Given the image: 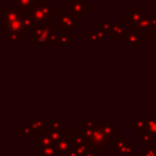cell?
<instances>
[{
    "label": "cell",
    "mask_w": 156,
    "mask_h": 156,
    "mask_svg": "<svg viewBox=\"0 0 156 156\" xmlns=\"http://www.w3.org/2000/svg\"><path fill=\"white\" fill-rule=\"evenodd\" d=\"M146 13V9L143 6H132L128 9L127 12H124L123 16V22L126 24H128V27L132 28H136L138 24L140 23V21L143 20L144 15Z\"/></svg>",
    "instance_id": "cell-1"
},
{
    "label": "cell",
    "mask_w": 156,
    "mask_h": 156,
    "mask_svg": "<svg viewBox=\"0 0 156 156\" xmlns=\"http://www.w3.org/2000/svg\"><path fill=\"white\" fill-rule=\"evenodd\" d=\"M68 12L76 17H85L90 12V2L87 0H68Z\"/></svg>",
    "instance_id": "cell-2"
},
{
    "label": "cell",
    "mask_w": 156,
    "mask_h": 156,
    "mask_svg": "<svg viewBox=\"0 0 156 156\" xmlns=\"http://www.w3.org/2000/svg\"><path fill=\"white\" fill-rule=\"evenodd\" d=\"M54 146L56 150V156H66L73 146V138H71L69 135H63L54 143Z\"/></svg>",
    "instance_id": "cell-3"
},
{
    "label": "cell",
    "mask_w": 156,
    "mask_h": 156,
    "mask_svg": "<svg viewBox=\"0 0 156 156\" xmlns=\"http://www.w3.org/2000/svg\"><path fill=\"white\" fill-rule=\"evenodd\" d=\"M57 23L63 29H77L79 27L78 17L71 13H60L57 17Z\"/></svg>",
    "instance_id": "cell-4"
},
{
    "label": "cell",
    "mask_w": 156,
    "mask_h": 156,
    "mask_svg": "<svg viewBox=\"0 0 156 156\" xmlns=\"http://www.w3.org/2000/svg\"><path fill=\"white\" fill-rule=\"evenodd\" d=\"M146 33H144L143 30H140L139 28H132L128 27L126 29V35L124 39L127 40V43L129 45H139L144 39H145Z\"/></svg>",
    "instance_id": "cell-5"
},
{
    "label": "cell",
    "mask_w": 156,
    "mask_h": 156,
    "mask_svg": "<svg viewBox=\"0 0 156 156\" xmlns=\"http://www.w3.org/2000/svg\"><path fill=\"white\" fill-rule=\"evenodd\" d=\"M7 28L10 32L12 33H21L24 28V21L21 16L16 15V13H11L7 17Z\"/></svg>",
    "instance_id": "cell-6"
},
{
    "label": "cell",
    "mask_w": 156,
    "mask_h": 156,
    "mask_svg": "<svg viewBox=\"0 0 156 156\" xmlns=\"http://www.w3.org/2000/svg\"><path fill=\"white\" fill-rule=\"evenodd\" d=\"M84 38L91 45H95L99 40H105L107 38V33L104 32V30H101V29H99V28H95V29H85Z\"/></svg>",
    "instance_id": "cell-7"
},
{
    "label": "cell",
    "mask_w": 156,
    "mask_h": 156,
    "mask_svg": "<svg viewBox=\"0 0 156 156\" xmlns=\"http://www.w3.org/2000/svg\"><path fill=\"white\" fill-rule=\"evenodd\" d=\"M155 26H156V13L155 12H146L136 28H139L144 33H149Z\"/></svg>",
    "instance_id": "cell-8"
},
{
    "label": "cell",
    "mask_w": 156,
    "mask_h": 156,
    "mask_svg": "<svg viewBox=\"0 0 156 156\" xmlns=\"http://www.w3.org/2000/svg\"><path fill=\"white\" fill-rule=\"evenodd\" d=\"M34 140H35V150L37 151L40 150L44 146H48V145L54 144L52 140H51V138H50V135H49V133H48V130H45V129L41 130V132H38L37 133V136L34 138Z\"/></svg>",
    "instance_id": "cell-9"
},
{
    "label": "cell",
    "mask_w": 156,
    "mask_h": 156,
    "mask_svg": "<svg viewBox=\"0 0 156 156\" xmlns=\"http://www.w3.org/2000/svg\"><path fill=\"white\" fill-rule=\"evenodd\" d=\"M17 132H18V134L22 135L26 140L34 139V138L37 136V132L32 128V126H30L29 123H18Z\"/></svg>",
    "instance_id": "cell-10"
},
{
    "label": "cell",
    "mask_w": 156,
    "mask_h": 156,
    "mask_svg": "<svg viewBox=\"0 0 156 156\" xmlns=\"http://www.w3.org/2000/svg\"><path fill=\"white\" fill-rule=\"evenodd\" d=\"M110 34L115 40H123L126 35V28L119 23H113L110 29Z\"/></svg>",
    "instance_id": "cell-11"
},
{
    "label": "cell",
    "mask_w": 156,
    "mask_h": 156,
    "mask_svg": "<svg viewBox=\"0 0 156 156\" xmlns=\"http://www.w3.org/2000/svg\"><path fill=\"white\" fill-rule=\"evenodd\" d=\"M112 24H113V21H112V18H111V17H104V18H101V20H100V22H99V23H96L95 28H99V29H101V30L106 32L107 34H110V29H111Z\"/></svg>",
    "instance_id": "cell-12"
},
{
    "label": "cell",
    "mask_w": 156,
    "mask_h": 156,
    "mask_svg": "<svg viewBox=\"0 0 156 156\" xmlns=\"http://www.w3.org/2000/svg\"><path fill=\"white\" fill-rule=\"evenodd\" d=\"M28 123L32 126V128L38 133V132H41L45 129V121L44 119H38V118H30L28 121Z\"/></svg>",
    "instance_id": "cell-13"
},
{
    "label": "cell",
    "mask_w": 156,
    "mask_h": 156,
    "mask_svg": "<svg viewBox=\"0 0 156 156\" xmlns=\"http://www.w3.org/2000/svg\"><path fill=\"white\" fill-rule=\"evenodd\" d=\"M48 133H49V135H50L52 143H55V141H57L60 138H62L63 135H66L67 132H66L65 129H62V128H58V129H54V130H48Z\"/></svg>",
    "instance_id": "cell-14"
},
{
    "label": "cell",
    "mask_w": 156,
    "mask_h": 156,
    "mask_svg": "<svg viewBox=\"0 0 156 156\" xmlns=\"http://www.w3.org/2000/svg\"><path fill=\"white\" fill-rule=\"evenodd\" d=\"M57 43L60 45H73V35L63 33L61 37L57 38Z\"/></svg>",
    "instance_id": "cell-15"
},
{
    "label": "cell",
    "mask_w": 156,
    "mask_h": 156,
    "mask_svg": "<svg viewBox=\"0 0 156 156\" xmlns=\"http://www.w3.org/2000/svg\"><path fill=\"white\" fill-rule=\"evenodd\" d=\"M147 132L149 135H152V136H156V118L154 119H149L146 123H145V127H144Z\"/></svg>",
    "instance_id": "cell-16"
},
{
    "label": "cell",
    "mask_w": 156,
    "mask_h": 156,
    "mask_svg": "<svg viewBox=\"0 0 156 156\" xmlns=\"http://www.w3.org/2000/svg\"><path fill=\"white\" fill-rule=\"evenodd\" d=\"M101 133H102L104 138L111 139L116 134V126H105V127H102V132Z\"/></svg>",
    "instance_id": "cell-17"
},
{
    "label": "cell",
    "mask_w": 156,
    "mask_h": 156,
    "mask_svg": "<svg viewBox=\"0 0 156 156\" xmlns=\"http://www.w3.org/2000/svg\"><path fill=\"white\" fill-rule=\"evenodd\" d=\"M40 152H41V156H56V150H55L54 144L41 147Z\"/></svg>",
    "instance_id": "cell-18"
},
{
    "label": "cell",
    "mask_w": 156,
    "mask_h": 156,
    "mask_svg": "<svg viewBox=\"0 0 156 156\" xmlns=\"http://www.w3.org/2000/svg\"><path fill=\"white\" fill-rule=\"evenodd\" d=\"M62 126V121L61 119H56L52 121L51 123H49L48 126H45V130H54V129H58Z\"/></svg>",
    "instance_id": "cell-19"
},
{
    "label": "cell",
    "mask_w": 156,
    "mask_h": 156,
    "mask_svg": "<svg viewBox=\"0 0 156 156\" xmlns=\"http://www.w3.org/2000/svg\"><path fill=\"white\" fill-rule=\"evenodd\" d=\"M141 154H144L143 156H156V150L155 149H146L144 152H141Z\"/></svg>",
    "instance_id": "cell-20"
},
{
    "label": "cell",
    "mask_w": 156,
    "mask_h": 156,
    "mask_svg": "<svg viewBox=\"0 0 156 156\" xmlns=\"http://www.w3.org/2000/svg\"><path fill=\"white\" fill-rule=\"evenodd\" d=\"M149 34H150V38H151L152 40H156V26L149 32Z\"/></svg>",
    "instance_id": "cell-21"
},
{
    "label": "cell",
    "mask_w": 156,
    "mask_h": 156,
    "mask_svg": "<svg viewBox=\"0 0 156 156\" xmlns=\"http://www.w3.org/2000/svg\"><path fill=\"white\" fill-rule=\"evenodd\" d=\"M113 1H121V2H127V1H130V0H113Z\"/></svg>",
    "instance_id": "cell-22"
},
{
    "label": "cell",
    "mask_w": 156,
    "mask_h": 156,
    "mask_svg": "<svg viewBox=\"0 0 156 156\" xmlns=\"http://www.w3.org/2000/svg\"><path fill=\"white\" fill-rule=\"evenodd\" d=\"M130 1H136V2H143V1H145V0H130Z\"/></svg>",
    "instance_id": "cell-23"
}]
</instances>
